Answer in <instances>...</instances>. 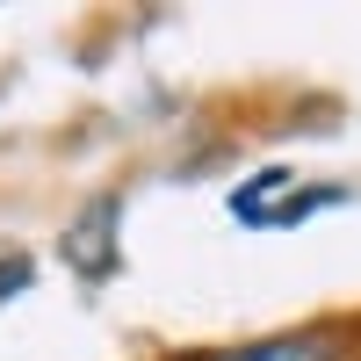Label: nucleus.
Listing matches in <instances>:
<instances>
[{"instance_id":"1","label":"nucleus","mask_w":361,"mask_h":361,"mask_svg":"<svg viewBox=\"0 0 361 361\" xmlns=\"http://www.w3.org/2000/svg\"><path fill=\"white\" fill-rule=\"evenodd\" d=\"M347 333L333 325H304V333H275V340H253V347H231V354H202V361H347Z\"/></svg>"},{"instance_id":"2","label":"nucleus","mask_w":361,"mask_h":361,"mask_svg":"<svg viewBox=\"0 0 361 361\" xmlns=\"http://www.w3.org/2000/svg\"><path fill=\"white\" fill-rule=\"evenodd\" d=\"M109 224H116V195H102V202L66 231V260L80 267V275H102V267H109Z\"/></svg>"}]
</instances>
